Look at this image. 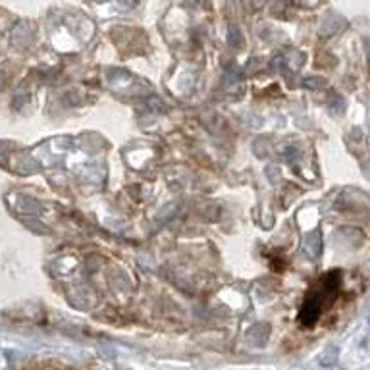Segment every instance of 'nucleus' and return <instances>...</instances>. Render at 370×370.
<instances>
[{"mask_svg":"<svg viewBox=\"0 0 370 370\" xmlns=\"http://www.w3.org/2000/svg\"><path fill=\"white\" fill-rule=\"evenodd\" d=\"M340 289H342V276H340V272L324 276L313 291L307 295V301L303 305V313H301L303 322L313 324L314 320H318L320 314L328 307H332L336 303V299L340 295Z\"/></svg>","mask_w":370,"mask_h":370,"instance_id":"1","label":"nucleus"}]
</instances>
